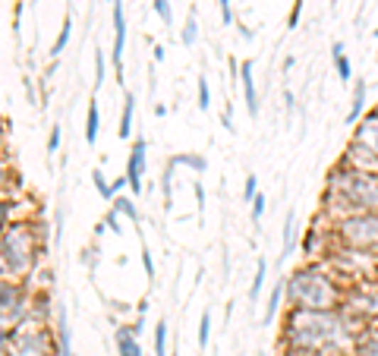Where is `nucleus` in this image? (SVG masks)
Segmentation results:
<instances>
[{
  "mask_svg": "<svg viewBox=\"0 0 378 356\" xmlns=\"http://www.w3.org/2000/svg\"><path fill=\"white\" fill-rule=\"evenodd\" d=\"M353 126H356L353 129V139H360L362 145H369V149L378 155V111H375V107L369 114H362Z\"/></svg>",
  "mask_w": 378,
  "mask_h": 356,
  "instance_id": "1a4fd4ad",
  "label": "nucleus"
},
{
  "mask_svg": "<svg viewBox=\"0 0 378 356\" xmlns=\"http://www.w3.org/2000/svg\"><path fill=\"white\" fill-rule=\"evenodd\" d=\"M0 256H4L6 274L13 278L28 274L38 261V230H32L28 224H6L0 230Z\"/></svg>",
  "mask_w": 378,
  "mask_h": 356,
  "instance_id": "20e7f679",
  "label": "nucleus"
},
{
  "mask_svg": "<svg viewBox=\"0 0 378 356\" xmlns=\"http://www.w3.org/2000/svg\"><path fill=\"white\" fill-rule=\"evenodd\" d=\"M331 239L340 246H353V249L378 256V212L347 215L331 221Z\"/></svg>",
  "mask_w": 378,
  "mask_h": 356,
  "instance_id": "39448f33",
  "label": "nucleus"
},
{
  "mask_svg": "<svg viewBox=\"0 0 378 356\" xmlns=\"http://www.w3.org/2000/svg\"><path fill=\"white\" fill-rule=\"evenodd\" d=\"M340 164L353 167V171H375L378 173V155L369 149V145H362L360 139H350L347 151L340 155Z\"/></svg>",
  "mask_w": 378,
  "mask_h": 356,
  "instance_id": "0eeeda50",
  "label": "nucleus"
},
{
  "mask_svg": "<svg viewBox=\"0 0 378 356\" xmlns=\"http://www.w3.org/2000/svg\"><path fill=\"white\" fill-rule=\"evenodd\" d=\"M217 6H221V19L224 23H234V10H230V0H217Z\"/></svg>",
  "mask_w": 378,
  "mask_h": 356,
  "instance_id": "f704fd0d",
  "label": "nucleus"
},
{
  "mask_svg": "<svg viewBox=\"0 0 378 356\" xmlns=\"http://www.w3.org/2000/svg\"><path fill=\"white\" fill-rule=\"evenodd\" d=\"M350 356H378V328H362Z\"/></svg>",
  "mask_w": 378,
  "mask_h": 356,
  "instance_id": "f8f14e48",
  "label": "nucleus"
},
{
  "mask_svg": "<svg viewBox=\"0 0 378 356\" xmlns=\"http://www.w3.org/2000/svg\"><path fill=\"white\" fill-rule=\"evenodd\" d=\"M199 107H202V111L212 107V92H208V79L205 76H199Z\"/></svg>",
  "mask_w": 378,
  "mask_h": 356,
  "instance_id": "c85d7f7f",
  "label": "nucleus"
},
{
  "mask_svg": "<svg viewBox=\"0 0 378 356\" xmlns=\"http://www.w3.org/2000/svg\"><path fill=\"white\" fill-rule=\"evenodd\" d=\"M6 340H10V334H6V325H0V353H4Z\"/></svg>",
  "mask_w": 378,
  "mask_h": 356,
  "instance_id": "ea45409f",
  "label": "nucleus"
},
{
  "mask_svg": "<svg viewBox=\"0 0 378 356\" xmlns=\"http://www.w3.org/2000/svg\"><path fill=\"white\" fill-rule=\"evenodd\" d=\"M322 212L338 221L347 215L378 212V173L375 171H353L347 164H338L328 173L322 195Z\"/></svg>",
  "mask_w": 378,
  "mask_h": 356,
  "instance_id": "f03ea898",
  "label": "nucleus"
},
{
  "mask_svg": "<svg viewBox=\"0 0 378 356\" xmlns=\"http://www.w3.org/2000/svg\"><path fill=\"white\" fill-rule=\"evenodd\" d=\"M344 312H350L353 318H360L362 325L378 318V284L375 281H362V284H350L344 296Z\"/></svg>",
  "mask_w": 378,
  "mask_h": 356,
  "instance_id": "423d86ee",
  "label": "nucleus"
},
{
  "mask_svg": "<svg viewBox=\"0 0 378 356\" xmlns=\"http://www.w3.org/2000/svg\"><path fill=\"white\" fill-rule=\"evenodd\" d=\"M60 149V126L50 129V139H48V151H57Z\"/></svg>",
  "mask_w": 378,
  "mask_h": 356,
  "instance_id": "e433bc0d",
  "label": "nucleus"
},
{
  "mask_svg": "<svg viewBox=\"0 0 378 356\" xmlns=\"http://www.w3.org/2000/svg\"><path fill=\"white\" fill-rule=\"evenodd\" d=\"M117 347H120V356H142L139 338H136L129 328H120L117 331Z\"/></svg>",
  "mask_w": 378,
  "mask_h": 356,
  "instance_id": "6ab92c4d",
  "label": "nucleus"
},
{
  "mask_svg": "<svg viewBox=\"0 0 378 356\" xmlns=\"http://www.w3.org/2000/svg\"><path fill=\"white\" fill-rule=\"evenodd\" d=\"M366 325L344 309H290L284 322V344L293 353L338 356L350 353Z\"/></svg>",
  "mask_w": 378,
  "mask_h": 356,
  "instance_id": "f257e3e1",
  "label": "nucleus"
},
{
  "mask_svg": "<svg viewBox=\"0 0 378 356\" xmlns=\"http://www.w3.org/2000/svg\"><path fill=\"white\" fill-rule=\"evenodd\" d=\"M123 48H126V13L123 4L114 0V67H123Z\"/></svg>",
  "mask_w": 378,
  "mask_h": 356,
  "instance_id": "9b49d317",
  "label": "nucleus"
},
{
  "mask_svg": "<svg viewBox=\"0 0 378 356\" xmlns=\"http://www.w3.org/2000/svg\"><path fill=\"white\" fill-rule=\"evenodd\" d=\"M265 278H268V261L259 259L256 261V278H252V287H249V300H259L261 287H265Z\"/></svg>",
  "mask_w": 378,
  "mask_h": 356,
  "instance_id": "4be33fe9",
  "label": "nucleus"
},
{
  "mask_svg": "<svg viewBox=\"0 0 378 356\" xmlns=\"http://www.w3.org/2000/svg\"><path fill=\"white\" fill-rule=\"evenodd\" d=\"M155 356H167V322L164 318L155 325Z\"/></svg>",
  "mask_w": 378,
  "mask_h": 356,
  "instance_id": "a878e982",
  "label": "nucleus"
},
{
  "mask_svg": "<svg viewBox=\"0 0 378 356\" xmlns=\"http://www.w3.org/2000/svg\"><path fill=\"white\" fill-rule=\"evenodd\" d=\"M155 4V13L164 19V26H173V13H171V0H151Z\"/></svg>",
  "mask_w": 378,
  "mask_h": 356,
  "instance_id": "cd10ccee",
  "label": "nucleus"
},
{
  "mask_svg": "<svg viewBox=\"0 0 378 356\" xmlns=\"http://www.w3.org/2000/svg\"><path fill=\"white\" fill-rule=\"evenodd\" d=\"M366 114V79L353 82V104H350V114H347V123H356Z\"/></svg>",
  "mask_w": 378,
  "mask_h": 356,
  "instance_id": "dca6fc26",
  "label": "nucleus"
},
{
  "mask_svg": "<svg viewBox=\"0 0 378 356\" xmlns=\"http://www.w3.org/2000/svg\"><path fill=\"white\" fill-rule=\"evenodd\" d=\"M300 16H303V0H293V13H290L287 26H290V28H296V26H300Z\"/></svg>",
  "mask_w": 378,
  "mask_h": 356,
  "instance_id": "72a5a7b5",
  "label": "nucleus"
},
{
  "mask_svg": "<svg viewBox=\"0 0 378 356\" xmlns=\"http://www.w3.org/2000/svg\"><path fill=\"white\" fill-rule=\"evenodd\" d=\"M92 180H94V186H98V193L104 195V199H114V190H111V186H107L104 173H101V171H94V173H92Z\"/></svg>",
  "mask_w": 378,
  "mask_h": 356,
  "instance_id": "7c9ffc66",
  "label": "nucleus"
},
{
  "mask_svg": "<svg viewBox=\"0 0 378 356\" xmlns=\"http://www.w3.org/2000/svg\"><path fill=\"white\" fill-rule=\"evenodd\" d=\"M347 287L328 268V261L296 268L287 278V306L290 309H340Z\"/></svg>",
  "mask_w": 378,
  "mask_h": 356,
  "instance_id": "7ed1b4c3",
  "label": "nucleus"
},
{
  "mask_svg": "<svg viewBox=\"0 0 378 356\" xmlns=\"http://www.w3.org/2000/svg\"><path fill=\"white\" fill-rule=\"evenodd\" d=\"M57 356H70V322H67V306L57 309Z\"/></svg>",
  "mask_w": 378,
  "mask_h": 356,
  "instance_id": "4468645a",
  "label": "nucleus"
},
{
  "mask_svg": "<svg viewBox=\"0 0 378 356\" xmlns=\"http://www.w3.org/2000/svg\"><path fill=\"white\" fill-rule=\"evenodd\" d=\"M293 234H296V217H293V212H290L287 221H284V252H281V261L290 259V249H293Z\"/></svg>",
  "mask_w": 378,
  "mask_h": 356,
  "instance_id": "412c9836",
  "label": "nucleus"
},
{
  "mask_svg": "<svg viewBox=\"0 0 378 356\" xmlns=\"http://www.w3.org/2000/svg\"><path fill=\"white\" fill-rule=\"evenodd\" d=\"M208 338H212V312H202V322H199V347H208Z\"/></svg>",
  "mask_w": 378,
  "mask_h": 356,
  "instance_id": "bb28decb",
  "label": "nucleus"
},
{
  "mask_svg": "<svg viewBox=\"0 0 378 356\" xmlns=\"http://www.w3.org/2000/svg\"><path fill=\"white\" fill-rule=\"evenodd\" d=\"M104 72H107V60H104V54H94V85H101L104 82Z\"/></svg>",
  "mask_w": 378,
  "mask_h": 356,
  "instance_id": "c756f323",
  "label": "nucleus"
},
{
  "mask_svg": "<svg viewBox=\"0 0 378 356\" xmlns=\"http://www.w3.org/2000/svg\"><path fill=\"white\" fill-rule=\"evenodd\" d=\"M70 32H72V23H70V16H67V19H63L60 35H57V41H54V48H50V57H60L63 54V48L70 45Z\"/></svg>",
  "mask_w": 378,
  "mask_h": 356,
  "instance_id": "5701e85b",
  "label": "nucleus"
},
{
  "mask_svg": "<svg viewBox=\"0 0 378 356\" xmlns=\"http://www.w3.org/2000/svg\"><path fill=\"white\" fill-rule=\"evenodd\" d=\"M111 4H114V0H111Z\"/></svg>",
  "mask_w": 378,
  "mask_h": 356,
  "instance_id": "79ce46f5",
  "label": "nucleus"
},
{
  "mask_svg": "<svg viewBox=\"0 0 378 356\" xmlns=\"http://www.w3.org/2000/svg\"><path fill=\"white\" fill-rule=\"evenodd\" d=\"M322 237H325V230L312 224L309 234H306V243H303V252H306V256H328L331 246H325V243H322Z\"/></svg>",
  "mask_w": 378,
  "mask_h": 356,
  "instance_id": "2eb2a0df",
  "label": "nucleus"
},
{
  "mask_svg": "<svg viewBox=\"0 0 378 356\" xmlns=\"http://www.w3.org/2000/svg\"><path fill=\"white\" fill-rule=\"evenodd\" d=\"M372 38H378V28H375V32H372Z\"/></svg>",
  "mask_w": 378,
  "mask_h": 356,
  "instance_id": "a19ab883",
  "label": "nucleus"
},
{
  "mask_svg": "<svg viewBox=\"0 0 378 356\" xmlns=\"http://www.w3.org/2000/svg\"><path fill=\"white\" fill-rule=\"evenodd\" d=\"M259 195V180L256 177H246V186H243V202H252Z\"/></svg>",
  "mask_w": 378,
  "mask_h": 356,
  "instance_id": "2f4dec72",
  "label": "nucleus"
},
{
  "mask_svg": "<svg viewBox=\"0 0 378 356\" xmlns=\"http://www.w3.org/2000/svg\"><path fill=\"white\" fill-rule=\"evenodd\" d=\"M142 265H145V274H148V278H155V259L148 256V249H142Z\"/></svg>",
  "mask_w": 378,
  "mask_h": 356,
  "instance_id": "c9c22d12",
  "label": "nucleus"
},
{
  "mask_svg": "<svg viewBox=\"0 0 378 356\" xmlns=\"http://www.w3.org/2000/svg\"><path fill=\"white\" fill-rule=\"evenodd\" d=\"M142 173H145V139L139 136L133 142V149H129V161H126V183L136 195L142 193Z\"/></svg>",
  "mask_w": 378,
  "mask_h": 356,
  "instance_id": "6e6552de",
  "label": "nucleus"
},
{
  "mask_svg": "<svg viewBox=\"0 0 378 356\" xmlns=\"http://www.w3.org/2000/svg\"><path fill=\"white\" fill-rule=\"evenodd\" d=\"M180 38H183V45H186V48H193V45H195V38H199V23H195L193 13L186 16V26H183V35H180Z\"/></svg>",
  "mask_w": 378,
  "mask_h": 356,
  "instance_id": "393cba45",
  "label": "nucleus"
},
{
  "mask_svg": "<svg viewBox=\"0 0 378 356\" xmlns=\"http://www.w3.org/2000/svg\"><path fill=\"white\" fill-rule=\"evenodd\" d=\"M133 114H136V95L126 92V98H123V114H120V139H129V136H133Z\"/></svg>",
  "mask_w": 378,
  "mask_h": 356,
  "instance_id": "f3484780",
  "label": "nucleus"
},
{
  "mask_svg": "<svg viewBox=\"0 0 378 356\" xmlns=\"http://www.w3.org/2000/svg\"><path fill=\"white\" fill-rule=\"evenodd\" d=\"M331 60H334V70H338L340 82H350V79H353V63H350L347 48L340 45V41H334V45H331Z\"/></svg>",
  "mask_w": 378,
  "mask_h": 356,
  "instance_id": "ddd939ff",
  "label": "nucleus"
},
{
  "mask_svg": "<svg viewBox=\"0 0 378 356\" xmlns=\"http://www.w3.org/2000/svg\"><path fill=\"white\" fill-rule=\"evenodd\" d=\"M195 199H199V212H205V186L195 183Z\"/></svg>",
  "mask_w": 378,
  "mask_h": 356,
  "instance_id": "58836bf2",
  "label": "nucleus"
},
{
  "mask_svg": "<svg viewBox=\"0 0 378 356\" xmlns=\"http://www.w3.org/2000/svg\"><path fill=\"white\" fill-rule=\"evenodd\" d=\"M252 60H243L239 67V82H243V101H246V111L249 117H259V89H256V79H252Z\"/></svg>",
  "mask_w": 378,
  "mask_h": 356,
  "instance_id": "9d476101",
  "label": "nucleus"
},
{
  "mask_svg": "<svg viewBox=\"0 0 378 356\" xmlns=\"http://www.w3.org/2000/svg\"><path fill=\"white\" fill-rule=\"evenodd\" d=\"M114 208H117L120 215H126L133 224H139V208L133 205V199H126V195H120V199H114Z\"/></svg>",
  "mask_w": 378,
  "mask_h": 356,
  "instance_id": "b1692460",
  "label": "nucleus"
},
{
  "mask_svg": "<svg viewBox=\"0 0 378 356\" xmlns=\"http://www.w3.org/2000/svg\"><path fill=\"white\" fill-rule=\"evenodd\" d=\"M98 129H101V111L94 101H89V117H85V142L89 145L98 142Z\"/></svg>",
  "mask_w": 378,
  "mask_h": 356,
  "instance_id": "aec40b11",
  "label": "nucleus"
},
{
  "mask_svg": "<svg viewBox=\"0 0 378 356\" xmlns=\"http://www.w3.org/2000/svg\"><path fill=\"white\" fill-rule=\"evenodd\" d=\"M6 217H10V202L0 199V230L6 227Z\"/></svg>",
  "mask_w": 378,
  "mask_h": 356,
  "instance_id": "4c0bfd02",
  "label": "nucleus"
},
{
  "mask_svg": "<svg viewBox=\"0 0 378 356\" xmlns=\"http://www.w3.org/2000/svg\"><path fill=\"white\" fill-rule=\"evenodd\" d=\"M261 215H265V193H259L256 199H252V221H261Z\"/></svg>",
  "mask_w": 378,
  "mask_h": 356,
  "instance_id": "473e14b6",
  "label": "nucleus"
},
{
  "mask_svg": "<svg viewBox=\"0 0 378 356\" xmlns=\"http://www.w3.org/2000/svg\"><path fill=\"white\" fill-rule=\"evenodd\" d=\"M375 111H378V107H375Z\"/></svg>",
  "mask_w": 378,
  "mask_h": 356,
  "instance_id": "37998d69",
  "label": "nucleus"
},
{
  "mask_svg": "<svg viewBox=\"0 0 378 356\" xmlns=\"http://www.w3.org/2000/svg\"><path fill=\"white\" fill-rule=\"evenodd\" d=\"M287 300V281H278L271 290V296H268V306H265V322H274V315H278L281 303Z\"/></svg>",
  "mask_w": 378,
  "mask_h": 356,
  "instance_id": "a211bd4d",
  "label": "nucleus"
}]
</instances>
